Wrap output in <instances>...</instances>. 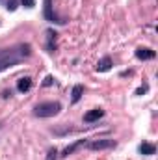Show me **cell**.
I'll return each mask as SVG.
<instances>
[{"label":"cell","instance_id":"6da1fadb","mask_svg":"<svg viewBox=\"0 0 158 160\" xmlns=\"http://www.w3.org/2000/svg\"><path fill=\"white\" fill-rule=\"evenodd\" d=\"M30 54H32L30 45H19V47H13V48H2L0 50V71L17 65L19 62H22Z\"/></svg>","mask_w":158,"mask_h":160},{"label":"cell","instance_id":"7a4b0ae2","mask_svg":"<svg viewBox=\"0 0 158 160\" xmlns=\"http://www.w3.org/2000/svg\"><path fill=\"white\" fill-rule=\"evenodd\" d=\"M60 102H56V101H48V102H41L36 106V110H34V114L37 116V118H50V116H56L58 112H60Z\"/></svg>","mask_w":158,"mask_h":160},{"label":"cell","instance_id":"3957f363","mask_svg":"<svg viewBox=\"0 0 158 160\" xmlns=\"http://www.w3.org/2000/svg\"><path fill=\"white\" fill-rule=\"evenodd\" d=\"M116 145V142L114 140H110V138H102V140H93V142H89V149L91 151H102V149H112Z\"/></svg>","mask_w":158,"mask_h":160},{"label":"cell","instance_id":"277c9868","mask_svg":"<svg viewBox=\"0 0 158 160\" xmlns=\"http://www.w3.org/2000/svg\"><path fill=\"white\" fill-rule=\"evenodd\" d=\"M156 54H155V50H151V48H145V47H140V48H136V58L138 60H153Z\"/></svg>","mask_w":158,"mask_h":160},{"label":"cell","instance_id":"5b68a950","mask_svg":"<svg viewBox=\"0 0 158 160\" xmlns=\"http://www.w3.org/2000/svg\"><path fill=\"white\" fill-rule=\"evenodd\" d=\"M45 19L50 22H62L60 19H56V15L52 11V0H45Z\"/></svg>","mask_w":158,"mask_h":160},{"label":"cell","instance_id":"8992f818","mask_svg":"<svg viewBox=\"0 0 158 160\" xmlns=\"http://www.w3.org/2000/svg\"><path fill=\"white\" fill-rule=\"evenodd\" d=\"M102 116H104V112H102L101 108H95V110H91V112H87V114L84 116V121H86V123H93V121L101 119Z\"/></svg>","mask_w":158,"mask_h":160},{"label":"cell","instance_id":"52a82bcc","mask_svg":"<svg viewBox=\"0 0 158 160\" xmlns=\"http://www.w3.org/2000/svg\"><path fill=\"white\" fill-rule=\"evenodd\" d=\"M32 88V78L30 77H24V78H21L17 82V89L21 91V93H24V91H28Z\"/></svg>","mask_w":158,"mask_h":160},{"label":"cell","instance_id":"ba28073f","mask_svg":"<svg viewBox=\"0 0 158 160\" xmlns=\"http://www.w3.org/2000/svg\"><path fill=\"white\" fill-rule=\"evenodd\" d=\"M110 67H112V60H110L108 56H106V58H102V60L97 63V71H99V73H104V71H108Z\"/></svg>","mask_w":158,"mask_h":160},{"label":"cell","instance_id":"9c48e42d","mask_svg":"<svg viewBox=\"0 0 158 160\" xmlns=\"http://www.w3.org/2000/svg\"><path fill=\"white\" fill-rule=\"evenodd\" d=\"M84 143H86V142H84V140H78V142H77V143H73V145H69V147H67V149H65V151H63V157H69V155H73V153H75V151H77V149H80V147H82V145H84Z\"/></svg>","mask_w":158,"mask_h":160},{"label":"cell","instance_id":"30bf717a","mask_svg":"<svg viewBox=\"0 0 158 160\" xmlns=\"http://www.w3.org/2000/svg\"><path fill=\"white\" fill-rule=\"evenodd\" d=\"M155 151H156V147L153 143H141L140 145V153L141 155H155Z\"/></svg>","mask_w":158,"mask_h":160},{"label":"cell","instance_id":"8fae6325","mask_svg":"<svg viewBox=\"0 0 158 160\" xmlns=\"http://www.w3.org/2000/svg\"><path fill=\"white\" fill-rule=\"evenodd\" d=\"M82 93H84V88H82L80 84H77V86L73 88V93H71V99H73V102H78L80 97H82Z\"/></svg>","mask_w":158,"mask_h":160},{"label":"cell","instance_id":"7c38bea8","mask_svg":"<svg viewBox=\"0 0 158 160\" xmlns=\"http://www.w3.org/2000/svg\"><path fill=\"white\" fill-rule=\"evenodd\" d=\"M47 39H48V43H47V48H48V52H54V43H56V34H54L52 30H48V32H47Z\"/></svg>","mask_w":158,"mask_h":160},{"label":"cell","instance_id":"4fadbf2b","mask_svg":"<svg viewBox=\"0 0 158 160\" xmlns=\"http://www.w3.org/2000/svg\"><path fill=\"white\" fill-rule=\"evenodd\" d=\"M21 4H22L24 8H28V9H30V8H34V4H36V2H34V0H21Z\"/></svg>","mask_w":158,"mask_h":160},{"label":"cell","instance_id":"5bb4252c","mask_svg":"<svg viewBox=\"0 0 158 160\" xmlns=\"http://www.w3.org/2000/svg\"><path fill=\"white\" fill-rule=\"evenodd\" d=\"M56 155H58V151H56V149H50V151H48V157H47V160H56Z\"/></svg>","mask_w":158,"mask_h":160},{"label":"cell","instance_id":"9a60e30c","mask_svg":"<svg viewBox=\"0 0 158 160\" xmlns=\"http://www.w3.org/2000/svg\"><path fill=\"white\" fill-rule=\"evenodd\" d=\"M7 9H9V11L17 9V0H9V2H7Z\"/></svg>","mask_w":158,"mask_h":160},{"label":"cell","instance_id":"2e32d148","mask_svg":"<svg viewBox=\"0 0 158 160\" xmlns=\"http://www.w3.org/2000/svg\"><path fill=\"white\" fill-rule=\"evenodd\" d=\"M52 84H54V78H52V77H47L45 82H43V86H52Z\"/></svg>","mask_w":158,"mask_h":160},{"label":"cell","instance_id":"e0dca14e","mask_svg":"<svg viewBox=\"0 0 158 160\" xmlns=\"http://www.w3.org/2000/svg\"><path fill=\"white\" fill-rule=\"evenodd\" d=\"M145 91H147V86H143V88H140V89L136 91V95H143Z\"/></svg>","mask_w":158,"mask_h":160}]
</instances>
